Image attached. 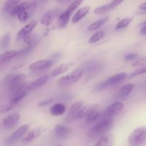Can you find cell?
<instances>
[{
    "label": "cell",
    "instance_id": "6da1fadb",
    "mask_svg": "<svg viewBox=\"0 0 146 146\" xmlns=\"http://www.w3.org/2000/svg\"><path fill=\"white\" fill-rule=\"evenodd\" d=\"M113 123V118H101L89 130L88 137L91 140L101 138L112 128Z\"/></svg>",
    "mask_w": 146,
    "mask_h": 146
},
{
    "label": "cell",
    "instance_id": "7a4b0ae2",
    "mask_svg": "<svg viewBox=\"0 0 146 146\" xmlns=\"http://www.w3.org/2000/svg\"><path fill=\"white\" fill-rule=\"evenodd\" d=\"M82 2L83 0H75L74 2H72L68 6V8L64 12H61L59 17H58V21H57V24L60 28H64L66 27L73 13L76 11V9L79 7Z\"/></svg>",
    "mask_w": 146,
    "mask_h": 146
},
{
    "label": "cell",
    "instance_id": "3957f363",
    "mask_svg": "<svg viewBox=\"0 0 146 146\" xmlns=\"http://www.w3.org/2000/svg\"><path fill=\"white\" fill-rule=\"evenodd\" d=\"M128 76V74L125 72L118 73V74H115L113 76H111L107 79L104 80V81H101L99 84H97L96 86L95 90L96 91H103V90L106 89V88H108V87L113 86L114 85H116L117 84H119L121 81L125 80Z\"/></svg>",
    "mask_w": 146,
    "mask_h": 146
},
{
    "label": "cell",
    "instance_id": "277c9868",
    "mask_svg": "<svg viewBox=\"0 0 146 146\" xmlns=\"http://www.w3.org/2000/svg\"><path fill=\"white\" fill-rule=\"evenodd\" d=\"M128 141L131 146L143 145L146 141V125L138 127L134 130L128 137Z\"/></svg>",
    "mask_w": 146,
    "mask_h": 146
},
{
    "label": "cell",
    "instance_id": "5b68a950",
    "mask_svg": "<svg viewBox=\"0 0 146 146\" xmlns=\"http://www.w3.org/2000/svg\"><path fill=\"white\" fill-rule=\"evenodd\" d=\"M84 73V69L83 68H78L71 71V73L62 76L58 81V85L61 86H67L72 85L78 81L82 77Z\"/></svg>",
    "mask_w": 146,
    "mask_h": 146
},
{
    "label": "cell",
    "instance_id": "8992f818",
    "mask_svg": "<svg viewBox=\"0 0 146 146\" xmlns=\"http://www.w3.org/2000/svg\"><path fill=\"white\" fill-rule=\"evenodd\" d=\"M26 78L27 77L24 74H20L16 76H9L6 81L10 92L12 94L24 86L26 84Z\"/></svg>",
    "mask_w": 146,
    "mask_h": 146
},
{
    "label": "cell",
    "instance_id": "52a82bcc",
    "mask_svg": "<svg viewBox=\"0 0 146 146\" xmlns=\"http://www.w3.org/2000/svg\"><path fill=\"white\" fill-rule=\"evenodd\" d=\"M29 124H25V125H23L22 126L19 128L10 136H9L6 139L4 144L7 146H9L15 143L16 142H17L20 138H22L27 133V132L29 130Z\"/></svg>",
    "mask_w": 146,
    "mask_h": 146
},
{
    "label": "cell",
    "instance_id": "ba28073f",
    "mask_svg": "<svg viewBox=\"0 0 146 146\" xmlns=\"http://www.w3.org/2000/svg\"><path fill=\"white\" fill-rule=\"evenodd\" d=\"M123 108V104L120 101L113 103L109 106L102 114H101V118H113L115 115L121 112Z\"/></svg>",
    "mask_w": 146,
    "mask_h": 146
},
{
    "label": "cell",
    "instance_id": "9c48e42d",
    "mask_svg": "<svg viewBox=\"0 0 146 146\" xmlns=\"http://www.w3.org/2000/svg\"><path fill=\"white\" fill-rule=\"evenodd\" d=\"M28 84L26 83L25 85L19 90L16 91L15 92L12 93V96H11V100H10V104L14 106L17 105V104L20 102L23 98H25L27 95L28 94Z\"/></svg>",
    "mask_w": 146,
    "mask_h": 146
},
{
    "label": "cell",
    "instance_id": "30bf717a",
    "mask_svg": "<svg viewBox=\"0 0 146 146\" xmlns=\"http://www.w3.org/2000/svg\"><path fill=\"white\" fill-rule=\"evenodd\" d=\"M54 64V61L51 59H43L35 61L29 65V68L31 71H38L48 68L52 66Z\"/></svg>",
    "mask_w": 146,
    "mask_h": 146
},
{
    "label": "cell",
    "instance_id": "8fae6325",
    "mask_svg": "<svg viewBox=\"0 0 146 146\" xmlns=\"http://www.w3.org/2000/svg\"><path fill=\"white\" fill-rule=\"evenodd\" d=\"M84 102L82 101H77V102L74 103V104L71 105L70 107L69 111H68V113L66 116V121L68 122H72L74 120L76 119L77 115L79 113L80 110L84 106Z\"/></svg>",
    "mask_w": 146,
    "mask_h": 146
},
{
    "label": "cell",
    "instance_id": "7c38bea8",
    "mask_svg": "<svg viewBox=\"0 0 146 146\" xmlns=\"http://www.w3.org/2000/svg\"><path fill=\"white\" fill-rule=\"evenodd\" d=\"M37 4L36 2H31V1H24L20 4H18L17 6L14 7L10 11V14L12 17H17V14L21 11H24V10L31 9L36 8Z\"/></svg>",
    "mask_w": 146,
    "mask_h": 146
},
{
    "label": "cell",
    "instance_id": "4fadbf2b",
    "mask_svg": "<svg viewBox=\"0 0 146 146\" xmlns=\"http://www.w3.org/2000/svg\"><path fill=\"white\" fill-rule=\"evenodd\" d=\"M37 22L36 20H33V21H30L29 23H28L27 24H26L21 30L18 32L17 35V38L18 40L24 39L25 37H27V36L31 34V31L34 29L36 27Z\"/></svg>",
    "mask_w": 146,
    "mask_h": 146
},
{
    "label": "cell",
    "instance_id": "5bb4252c",
    "mask_svg": "<svg viewBox=\"0 0 146 146\" xmlns=\"http://www.w3.org/2000/svg\"><path fill=\"white\" fill-rule=\"evenodd\" d=\"M19 118L20 115L19 113H14L10 114L3 120V127L5 129H10V128H14L18 123Z\"/></svg>",
    "mask_w": 146,
    "mask_h": 146
},
{
    "label": "cell",
    "instance_id": "9a60e30c",
    "mask_svg": "<svg viewBox=\"0 0 146 146\" xmlns=\"http://www.w3.org/2000/svg\"><path fill=\"white\" fill-rule=\"evenodd\" d=\"M44 131H45V129L42 127H38V128H34V129L30 130L28 133L27 132V135L22 139V142L25 143L31 142L35 138L39 137L44 132Z\"/></svg>",
    "mask_w": 146,
    "mask_h": 146
},
{
    "label": "cell",
    "instance_id": "2e32d148",
    "mask_svg": "<svg viewBox=\"0 0 146 146\" xmlns=\"http://www.w3.org/2000/svg\"><path fill=\"white\" fill-rule=\"evenodd\" d=\"M61 14L59 10H51L46 13L41 19V24L45 27H49L52 24L53 20Z\"/></svg>",
    "mask_w": 146,
    "mask_h": 146
},
{
    "label": "cell",
    "instance_id": "e0dca14e",
    "mask_svg": "<svg viewBox=\"0 0 146 146\" xmlns=\"http://www.w3.org/2000/svg\"><path fill=\"white\" fill-rule=\"evenodd\" d=\"M134 87H135V86L133 84H128L123 86V87H121V89L117 93L115 98L120 100L127 99L131 93L133 91V90L134 89Z\"/></svg>",
    "mask_w": 146,
    "mask_h": 146
},
{
    "label": "cell",
    "instance_id": "ac0fdd59",
    "mask_svg": "<svg viewBox=\"0 0 146 146\" xmlns=\"http://www.w3.org/2000/svg\"><path fill=\"white\" fill-rule=\"evenodd\" d=\"M70 133H71V131L68 128L61 125V124H58L54 128V135H55L56 138H58V139L66 138L69 135Z\"/></svg>",
    "mask_w": 146,
    "mask_h": 146
},
{
    "label": "cell",
    "instance_id": "d6986e66",
    "mask_svg": "<svg viewBox=\"0 0 146 146\" xmlns=\"http://www.w3.org/2000/svg\"><path fill=\"white\" fill-rule=\"evenodd\" d=\"M74 65V62H68L66 63V64H62L58 65V66H56V68H54V69L51 71V75L52 77H56L58 76L61 75V74H64V73L66 72L68 69L71 68Z\"/></svg>",
    "mask_w": 146,
    "mask_h": 146
},
{
    "label": "cell",
    "instance_id": "ffe728a7",
    "mask_svg": "<svg viewBox=\"0 0 146 146\" xmlns=\"http://www.w3.org/2000/svg\"><path fill=\"white\" fill-rule=\"evenodd\" d=\"M98 108V104H88V105L83 106L82 108L80 110L79 113L77 115L76 119H82V118H86L87 115L91 113L92 111L97 110Z\"/></svg>",
    "mask_w": 146,
    "mask_h": 146
},
{
    "label": "cell",
    "instance_id": "44dd1931",
    "mask_svg": "<svg viewBox=\"0 0 146 146\" xmlns=\"http://www.w3.org/2000/svg\"><path fill=\"white\" fill-rule=\"evenodd\" d=\"M114 143V136L113 134H105L101 137L99 141L94 146H113Z\"/></svg>",
    "mask_w": 146,
    "mask_h": 146
},
{
    "label": "cell",
    "instance_id": "7402d4cb",
    "mask_svg": "<svg viewBox=\"0 0 146 146\" xmlns=\"http://www.w3.org/2000/svg\"><path fill=\"white\" fill-rule=\"evenodd\" d=\"M48 78H49L48 75H44L43 76H41V78L36 80L34 82L29 84L28 85L29 91H34V90L37 89V88H40V87H41L42 86H44V84L47 82V81L48 80Z\"/></svg>",
    "mask_w": 146,
    "mask_h": 146
},
{
    "label": "cell",
    "instance_id": "603a6c76",
    "mask_svg": "<svg viewBox=\"0 0 146 146\" xmlns=\"http://www.w3.org/2000/svg\"><path fill=\"white\" fill-rule=\"evenodd\" d=\"M90 11V7H84L82 8H80L75 13V14L74 15L72 18V22L73 23H77L81 19L84 18L85 16H86L88 14V13Z\"/></svg>",
    "mask_w": 146,
    "mask_h": 146
},
{
    "label": "cell",
    "instance_id": "cb8c5ba5",
    "mask_svg": "<svg viewBox=\"0 0 146 146\" xmlns=\"http://www.w3.org/2000/svg\"><path fill=\"white\" fill-rule=\"evenodd\" d=\"M66 108V106L62 104H56L50 108V113L53 115H61L65 113Z\"/></svg>",
    "mask_w": 146,
    "mask_h": 146
},
{
    "label": "cell",
    "instance_id": "d4e9b609",
    "mask_svg": "<svg viewBox=\"0 0 146 146\" xmlns=\"http://www.w3.org/2000/svg\"><path fill=\"white\" fill-rule=\"evenodd\" d=\"M17 54H18V51L17 50H10V51H7L3 53L0 55V66L7 61H9L11 58L17 57Z\"/></svg>",
    "mask_w": 146,
    "mask_h": 146
},
{
    "label": "cell",
    "instance_id": "484cf974",
    "mask_svg": "<svg viewBox=\"0 0 146 146\" xmlns=\"http://www.w3.org/2000/svg\"><path fill=\"white\" fill-rule=\"evenodd\" d=\"M108 19H109V17L106 16V17H103V18L97 20V21H94V22H93L91 25L88 26V31H93L98 29L101 28V27H103V26L108 21Z\"/></svg>",
    "mask_w": 146,
    "mask_h": 146
},
{
    "label": "cell",
    "instance_id": "4316f807",
    "mask_svg": "<svg viewBox=\"0 0 146 146\" xmlns=\"http://www.w3.org/2000/svg\"><path fill=\"white\" fill-rule=\"evenodd\" d=\"M36 45L37 44H29V45L27 46L26 48L19 50V51H18V54H17V57H19V58H22V57L27 56V55H29V54L30 53L34 50V48H35Z\"/></svg>",
    "mask_w": 146,
    "mask_h": 146
},
{
    "label": "cell",
    "instance_id": "83f0119b",
    "mask_svg": "<svg viewBox=\"0 0 146 146\" xmlns=\"http://www.w3.org/2000/svg\"><path fill=\"white\" fill-rule=\"evenodd\" d=\"M100 117H101V113L98 110H95L87 115L86 122L87 124H91L96 121L98 118H100Z\"/></svg>",
    "mask_w": 146,
    "mask_h": 146
},
{
    "label": "cell",
    "instance_id": "f1b7e54d",
    "mask_svg": "<svg viewBox=\"0 0 146 146\" xmlns=\"http://www.w3.org/2000/svg\"><path fill=\"white\" fill-rule=\"evenodd\" d=\"M106 35L105 31H103V30H101V31H97L96 33L94 34L90 38L89 41H88V43L89 44H94V43L98 42V41H100L101 39H102Z\"/></svg>",
    "mask_w": 146,
    "mask_h": 146
},
{
    "label": "cell",
    "instance_id": "f546056e",
    "mask_svg": "<svg viewBox=\"0 0 146 146\" xmlns=\"http://www.w3.org/2000/svg\"><path fill=\"white\" fill-rule=\"evenodd\" d=\"M20 0H8L7 2L4 4V10L6 12H10L13 8L15 6H17L19 4Z\"/></svg>",
    "mask_w": 146,
    "mask_h": 146
},
{
    "label": "cell",
    "instance_id": "4dcf8cb0",
    "mask_svg": "<svg viewBox=\"0 0 146 146\" xmlns=\"http://www.w3.org/2000/svg\"><path fill=\"white\" fill-rule=\"evenodd\" d=\"M133 21V19L131 18H126L123 19L121 20L120 21H118V23L117 24L116 27H115V29H121L125 28V27H128Z\"/></svg>",
    "mask_w": 146,
    "mask_h": 146
},
{
    "label": "cell",
    "instance_id": "1f68e13d",
    "mask_svg": "<svg viewBox=\"0 0 146 146\" xmlns=\"http://www.w3.org/2000/svg\"><path fill=\"white\" fill-rule=\"evenodd\" d=\"M38 38L36 36V35L34 34V35H29L27 36V37L24 38V42L25 44H27V45H29V44H37L38 43Z\"/></svg>",
    "mask_w": 146,
    "mask_h": 146
},
{
    "label": "cell",
    "instance_id": "d6a6232c",
    "mask_svg": "<svg viewBox=\"0 0 146 146\" xmlns=\"http://www.w3.org/2000/svg\"><path fill=\"white\" fill-rule=\"evenodd\" d=\"M10 38H11V37H10V34L9 33H7L4 36L1 42V48L2 49H6L9 46Z\"/></svg>",
    "mask_w": 146,
    "mask_h": 146
},
{
    "label": "cell",
    "instance_id": "836d02e7",
    "mask_svg": "<svg viewBox=\"0 0 146 146\" xmlns=\"http://www.w3.org/2000/svg\"><path fill=\"white\" fill-rule=\"evenodd\" d=\"M17 18H18L19 21H21V22H26L29 19V12H27V10H24V11H21L17 14Z\"/></svg>",
    "mask_w": 146,
    "mask_h": 146
},
{
    "label": "cell",
    "instance_id": "e575fe53",
    "mask_svg": "<svg viewBox=\"0 0 146 146\" xmlns=\"http://www.w3.org/2000/svg\"><path fill=\"white\" fill-rule=\"evenodd\" d=\"M145 73H146V65L140 67V68H137L136 70H135V71H134L130 75L129 78H133V77L137 76H139L143 74H145Z\"/></svg>",
    "mask_w": 146,
    "mask_h": 146
},
{
    "label": "cell",
    "instance_id": "d590c367",
    "mask_svg": "<svg viewBox=\"0 0 146 146\" xmlns=\"http://www.w3.org/2000/svg\"><path fill=\"white\" fill-rule=\"evenodd\" d=\"M145 64H146V57H141V58L134 61V62L133 63V66H143Z\"/></svg>",
    "mask_w": 146,
    "mask_h": 146
},
{
    "label": "cell",
    "instance_id": "8d00e7d4",
    "mask_svg": "<svg viewBox=\"0 0 146 146\" xmlns=\"http://www.w3.org/2000/svg\"><path fill=\"white\" fill-rule=\"evenodd\" d=\"M123 1L124 0H113V1L110 3V4H107L109 11H111L112 9H115V7H117L118 6H119L120 4H121Z\"/></svg>",
    "mask_w": 146,
    "mask_h": 146
},
{
    "label": "cell",
    "instance_id": "74e56055",
    "mask_svg": "<svg viewBox=\"0 0 146 146\" xmlns=\"http://www.w3.org/2000/svg\"><path fill=\"white\" fill-rule=\"evenodd\" d=\"M13 106L11 104H0V113H6L9 111L12 108Z\"/></svg>",
    "mask_w": 146,
    "mask_h": 146
},
{
    "label": "cell",
    "instance_id": "f35d334b",
    "mask_svg": "<svg viewBox=\"0 0 146 146\" xmlns=\"http://www.w3.org/2000/svg\"><path fill=\"white\" fill-rule=\"evenodd\" d=\"M138 58V56L135 54H126L124 57V59L127 61H135L136 60L137 58Z\"/></svg>",
    "mask_w": 146,
    "mask_h": 146
},
{
    "label": "cell",
    "instance_id": "ab89813d",
    "mask_svg": "<svg viewBox=\"0 0 146 146\" xmlns=\"http://www.w3.org/2000/svg\"><path fill=\"white\" fill-rule=\"evenodd\" d=\"M52 101H53L52 98H47V99L44 100V101H41V102L38 103V106H45L49 105L51 103H52Z\"/></svg>",
    "mask_w": 146,
    "mask_h": 146
},
{
    "label": "cell",
    "instance_id": "60d3db41",
    "mask_svg": "<svg viewBox=\"0 0 146 146\" xmlns=\"http://www.w3.org/2000/svg\"><path fill=\"white\" fill-rule=\"evenodd\" d=\"M141 25L143 26V27L141 29V31H140V34H142V35H145L146 34V21L145 22L143 23Z\"/></svg>",
    "mask_w": 146,
    "mask_h": 146
},
{
    "label": "cell",
    "instance_id": "b9f144b4",
    "mask_svg": "<svg viewBox=\"0 0 146 146\" xmlns=\"http://www.w3.org/2000/svg\"><path fill=\"white\" fill-rule=\"evenodd\" d=\"M49 0H36V3L37 4H40V5H44V4H46Z\"/></svg>",
    "mask_w": 146,
    "mask_h": 146
},
{
    "label": "cell",
    "instance_id": "7bdbcfd3",
    "mask_svg": "<svg viewBox=\"0 0 146 146\" xmlns=\"http://www.w3.org/2000/svg\"><path fill=\"white\" fill-rule=\"evenodd\" d=\"M24 64H16L15 66H13V69H18V68H21V67H22L23 66H24Z\"/></svg>",
    "mask_w": 146,
    "mask_h": 146
},
{
    "label": "cell",
    "instance_id": "ee69618b",
    "mask_svg": "<svg viewBox=\"0 0 146 146\" xmlns=\"http://www.w3.org/2000/svg\"><path fill=\"white\" fill-rule=\"evenodd\" d=\"M139 8L141 10H146V2H144L143 3V4H141V5L139 6Z\"/></svg>",
    "mask_w": 146,
    "mask_h": 146
},
{
    "label": "cell",
    "instance_id": "f6af8a7d",
    "mask_svg": "<svg viewBox=\"0 0 146 146\" xmlns=\"http://www.w3.org/2000/svg\"><path fill=\"white\" fill-rule=\"evenodd\" d=\"M56 1L61 2V1H71V0H56Z\"/></svg>",
    "mask_w": 146,
    "mask_h": 146
},
{
    "label": "cell",
    "instance_id": "bcb514c9",
    "mask_svg": "<svg viewBox=\"0 0 146 146\" xmlns=\"http://www.w3.org/2000/svg\"><path fill=\"white\" fill-rule=\"evenodd\" d=\"M55 146H63V145H61V144H58V145H56Z\"/></svg>",
    "mask_w": 146,
    "mask_h": 146
}]
</instances>
